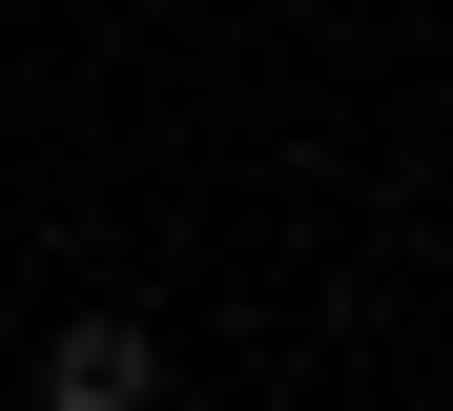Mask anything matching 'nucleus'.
I'll return each instance as SVG.
<instances>
[{
  "label": "nucleus",
  "instance_id": "obj_1",
  "mask_svg": "<svg viewBox=\"0 0 453 411\" xmlns=\"http://www.w3.org/2000/svg\"><path fill=\"white\" fill-rule=\"evenodd\" d=\"M144 391H165V350H144V308H83V329L42 350V411H144Z\"/></svg>",
  "mask_w": 453,
  "mask_h": 411
}]
</instances>
